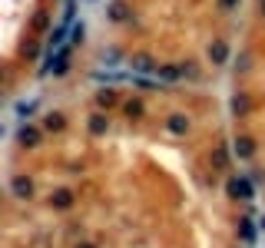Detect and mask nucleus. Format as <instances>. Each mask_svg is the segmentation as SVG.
I'll return each mask as SVG.
<instances>
[{
    "label": "nucleus",
    "mask_w": 265,
    "mask_h": 248,
    "mask_svg": "<svg viewBox=\"0 0 265 248\" xmlns=\"http://www.w3.org/2000/svg\"><path fill=\"white\" fill-rule=\"evenodd\" d=\"M259 225H262V228H265V215H262V222H259Z\"/></svg>",
    "instance_id": "412c9836"
},
{
    "label": "nucleus",
    "mask_w": 265,
    "mask_h": 248,
    "mask_svg": "<svg viewBox=\"0 0 265 248\" xmlns=\"http://www.w3.org/2000/svg\"><path fill=\"white\" fill-rule=\"evenodd\" d=\"M255 152V146H252V139H235V156H242V159H249V156H252Z\"/></svg>",
    "instance_id": "39448f33"
},
{
    "label": "nucleus",
    "mask_w": 265,
    "mask_h": 248,
    "mask_svg": "<svg viewBox=\"0 0 265 248\" xmlns=\"http://www.w3.org/2000/svg\"><path fill=\"white\" fill-rule=\"evenodd\" d=\"M169 129H173V132H179V136H182V132L189 129L186 116H179V113H173V116H169Z\"/></svg>",
    "instance_id": "0eeeda50"
},
{
    "label": "nucleus",
    "mask_w": 265,
    "mask_h": 248,
    "mask_svg": "<svg viewBox=\"0 0 265 248\" xmlns=\"http://www.w3.org/2000/svg\"><path fill=\"white\" fill-rule=\"evenodd\" d=\"M89 129L96 132V136H99V132H106V116H99V113H96V116L89 119Z\"/></svg>",
    "instance_id": "ddd939ff"
},
{
    "label": "nucleus",
    "mask_w": 265,
    "mask_h": 248,
    "mask_svg": "<svg viewBox=\"0 0 265 248\" xmlns=\"http://www.w3.org/2000/svg\"><path fill=\"white\" fill-rule=\"evenodd\" d=\"M80 248H93V245H80Z\"/></svg>",
    "instance_id": "4be33fe9"
},
{
    "label": "nucleus",
    "mask_w": 265,
    "mask_h": 248,
    "mask_svg": "<svg viewBox=\"0 0 265 248\" xmlns=\"http://www.w3.org/2000/svg\"><path fill=\"white\" fill-rule=\"evenodd\" d=\"M53 205H56V208H70V205H73V195L66 192V189H63V192H56L53 195Z\"/></svg>",
    "instance_id": "9d476101"
},
{
    "label": "nucleus",
    "mask_w": 265,
    "mask_h": 248,
    "mask_svg": "<svg viewBox=\"0 0 265 248\" xmlns=\"http://www.w3.org/2000/svg\"><path fill=\"white\" fill-rule=\"evenodd\" d=\"M20 142L23 146H37V142H40V132L33 129V126H23L20 129Z\"/></svg>",
    "instance_id": "423d86ee"
},
{
    "label": "nucleus",
    "mask_w": 265,
    "mask_h": 248,
    "mask_svg": "<svg viewBox=\"0 0 265 248\" xmlns=\"http://www.w3.org/2000/svg\"><path fill=\"white\" fill-rule=\"evenodd\" d=\"M96 103H99V106H113V103H116V93H113V89H99Z\"/></svg>",
    "instance_id": "9b49d317"
},
{
    "label": "nucleus",
    "mask_w": 265,
    "mask_h": 248,
    "mask_svg": "<svg viewBox=\"0 0 265 248\" xmlns=\"http://www.w3.org/2000/svg\"><path fill=\"white\" fill-rule=\"evenodd\" d=\"M209 60L212 63H225L229 60V46H225V40H216V43H209Z\"/></svg>",
    "instance_id": "7ed1b4c3"
},
{
    "label": "nucleus",
    "mask_w": 265,
    "mask_h": 248,
    "mask_svg": "<svg viewBox=\"0 0 265 248\" xmlns=\"http://www.w3.org/2000/svg\"><path fill=\"white\" fill-rule=\"evenodd\" d=\"M212 162H216V169H225V165H229V152H225V146H219V149H216Z\"/></svg>",
    "instance_id": "f8f14e48"
},
{
    "label": "nucleus",
    "mask_w": 265,
    "mask_h": 248,
    "mask_svg": "<svg viewBox=\"0 0 265 248\" xmlns=\"http://www.w3.org/2000/svg\"><path fill=\"white\" fill-rule=\"evenodd\" d=\"M232 109H235V113H249V99L235 96V99H232Z\"/></svg>",
    "instance_id": "2eb2a0df"
},
{
    "label": "nucleus",
    "mask_w": 265,
    "mask_h": 248,
    "mask_svg": "<svg viewBox=\"0 0 265 248\" xmlns=\"http://www.w3.org/2000/svg\"><path fill=\"white\" fill-rule=\"evenodd\" d=\"M46 129H63V119L60 116H46Z\"/></svg>",
    "instance_id": "f3484780"
},
{
    "label": "nucleus",
    "mask_w": 265,
    "mask_h": 248,
    "mask_svg": "<svg viewBox=\"0 0 265 248\" xmlns=\"http://www.w3.org/2000/svg\"><path fill=\"white\" fill-rule=\"evenodd\" d=\"M139 113H143L139 103H126V116H139Z\"/></svg>",
    "instance_id": "a211bd4d"
},
{
    "label": "nucleus",
    "mask_w": 265,
    "mask_h": 248,
    "mask_svg": "<svg viewBox=\"0 0 265 248\" xmlns=\"http://www.w3.org/2000/svg\"><path fill=\"white\" fill-rule=\"evenodd\" d=\"M110 17H113V20H126V17H130V10H126V3H123V0H116V3L110 7Z\"/></svg>",
    "instance_id": "1a4fd4ad"
},
{
    "label": "nucleus",
    "mask_w": 265,
    "mask_h": 248,
    "mask_svg": "<svg viewBox=\"0 0 265 248\" xmlns=\"http://www.w3.org/2000/svg\"><path fill=\"white\" fill-rule=\"evenodd\" d=\"M83 33H87V27H83V23H73V37H70V40L80 43V40H83Z\"/></svg>",
    "instance_id": "dca6fc26"
},
{
    "label": "nucleus",
    "mask_w": 265,
    "mask_h": 248,
    "mask_svg": "<svg viewBox=\"0 0 265 248\" xmlns=\"http://www.w3.org/2000/svg\"><path fill=\"white\" fill-rule=\"evenodd\" d=\"M33 109H37V103H20V109H17V113H20V116H27V113H33Z\"/></svg>",
    "instance_id": "6ab92c4d"
},
{
    "label": "nucleus",
    "mask_w": 265,
    "mask_h": 248,
    "mask_svg": "<svg viewBox=\"0 0 265 248\" xmlns=\"http://www.w3.org/2000/svg\"><path fill=\"white\" fill-rule=\"evenodd\" d=\"M229 195L232 199H255V192H252V182L245 179V175H239V179H229Z\"/></svg>",
    "instance_id": "f257e3e1"
},
{
    "label": "nucleus",
    "mask_w": 265,
    "mask_h": 248,
    "mask_svg": "<svg viewBox=\"0 0 265 248\" xmlns=\"http://www.w3.org/2000/svg\"><path fill=\"white\" fill-rule=\"evenodd\" d=\"M262 10H265V0H262Z\"/></svg>",
    "instance_id": "5701e85b"
},
{
    "label": "nucleus",
    "mask_w": 265,
    "mask_h": 248,
    "mask_svg": "<svg viewBox=\"0 0 265 248\" xmlns=\"http://www.w3.org/2000/svg\"><path fill=\"white\" fill-rule=\"evenodd\" d=\"M239 235H242L245 242H252V238H255V228H252V222H249V218H242V225H239Z\"/></svg>",
    "instance_id": "4468645a"
},
{
    "label": "nucleus",
    "mask_w": 265,
    "mask_h": 248,
    "mask_svg": "<svg viewBox=\"0 0 265 248\" xmlns=\"http://www.w3.org/2000/svg\"><path fill=\"white\" fill-rule=\"evenodd\" d=\"M10 189H13V195H17V199H30V192H33V185H30V179H27V175H13Z\"/></svg>",
    "instance_id": "f03ea898"
},
{
    "label": "nucleus",
    "mask_w": 265,
    "mask_h": 248,
    "mask_svg": "<svg viewBox=\"0 0 265 248\" xmlns=\"http://www.w3.org/2000/svg\"><path fill=\"white\" fill-rule=\"evenodd\" d=\"M132 70H139V73H156V66H153L149 56H136V60H132Z\"/></svg>",
    "instance_id": "6e6552de"
},
{
    "label": "nucleus",
    "mask_w": 265,
    "mask_h": 248,
    "mask_svg": "<svg viewBox=\"0 0 265 248\" xmlns=\"http://www.w3.org/2000/svg\"><path fill=\"white\" fill-rule=\"evenodd\" d=\"M156 76H159V80H179V76H186V70H182V66H159Z\"/></svg>",
    "instance_id": "20e7f679"
},
{
    "label": "nucleus",
    "mask_w": 265,
    "mask_h": 248,
    "mask_svg": "<svg viewBox=\"0 0 265 248\" xmlns=\"http://www.w3.org/2000/svg\"><path fill=\"white\" fill-rule=\"evenodd\" d=\"M235 3H239V0H219V7H222V10H232Z\"/></svg>",
    "instance_id": "aec40b11"
}]
</instances>
